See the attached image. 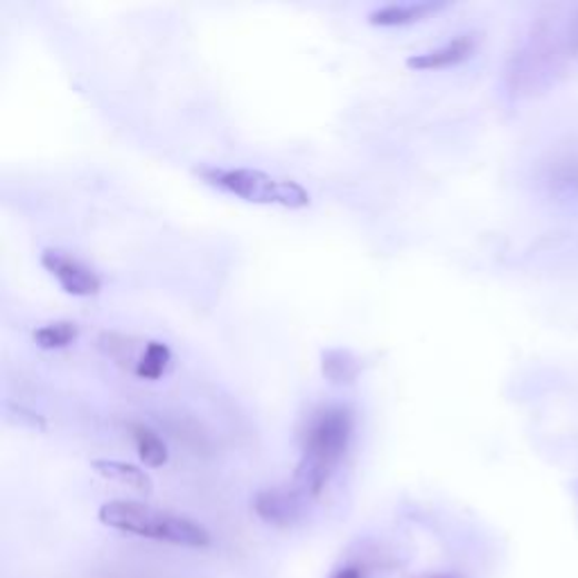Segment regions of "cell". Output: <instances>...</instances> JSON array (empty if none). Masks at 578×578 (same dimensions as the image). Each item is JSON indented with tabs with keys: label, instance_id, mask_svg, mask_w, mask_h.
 Instances as JSON below:
<instances>
[{
	"label": "cell",
	"instance_id": "1",
	"mask_svg": "<svg viewBox=\"0 0 578 578\" xmlns=\"http://www.w3.org/2000/svg\"><path fill=\"white\" fill-rule=\"evenodd\" d=\"M355 434V413L343 405L319 407L301 431V461L295 472V488L308 499L321 495L346 457Z\"/></svg>",
	"mask_w": 578,
	"mask_h": 578
},
{
	"label": "cell",
	"instance_id": "2",
	"mask_svg": "<svg viewBox=\"0 0 578 578\" xmlns=\"http://www.w3.org/2000/svg\"><path fill=\"white\" fill-rule=\"evenodd\" d=\"M98 518L104 527L138 538H150V540L170 542L177 547H192V549H201L210 545V534L203 525L172 511L155 509V506L142 501H131V499L107 501L100 506Z\"/></svg>",
	"mask_w": 578,
	"mask_h": 578
},
{
	"label": "cell",
	"instance_id": "3",
	"mask_svg": "<svg viewBox=\"0 0 578 578\" xmlns=\"http://www.w3.org/2000/svg\"><path fill=\"white\" fill-rule=\"evenodd\" d=\"M201 179L217 190H225L233 197H240L251 203L282 206V208H306L310 206V192L292 181L267 175L253 168H201Z\"/></svg>",
	"mask_w": 578,
	"mask_h": 578
},
{
	"label": "cell",
	"instance_id": "4",
	"mask_svg": "<svg viewBox=\"0 0 578 578\" xmlns=\"http://www.w3.org/2000/svg\"><path fill=\"white\" fill-rule=\"evenodd\" d=\"M41 265L43 269L59 282L66 295L78 297V299H89L102 292V278L100 273L82 262L80 258L70 256L68 251L61 249H46L41 253Z\"/></svg>",
	"mask_w": 578,
	"mask_h": 578
},
{
	"label": "cell",
	"instance_id": "5",
	"mask_svg": "<svg viewBox=\"0 0 578 578\" xmlns=\"http://www.w3.org/2000/svg\"><path fill=\"white\" fill-rule=\"evenodd\" d=\"M303 495L297 488H265L253 497V511L267 525H292L303 509Z\"/></svg>",
	"mask_w": 578,
	"mask_h": 578
},
{
	"label": "cell",
	"instance_id": "6",
	"mask_svg": "<svg viewBox=\"0 0 578 578\" xmlns=\"http://www.w3.org/2000/svg\"><path fill=\"white\" fill-rule=\"evenodd\" d=\"M545 188L560 206H578V155L565 152L545 170Z\"/></svg>",
	"mask_w": 578,
	"mask_h": 578
},
{
	"label": "cell",
	"instance_id": "7",
	"mask_svg": "<svg viewBox=\"0 0 578 578\" xmlns=\"http://www.w3.org/2000/svg\"><path fill=\"white\" fill-rule=\"evenodd\" d=\"M475 48H477L475 34H459L439 48L420 52V54H411L407 59V68H411V70L450 68V66H457V63H464L466 59H470Z\"/></svg>",
	"mask_w": 578,
	"mask_h": 578
},
{
	"label": "cell",
	"instance_id": "8",
	"mask_svg": "<svg viewBox=\"0 0 578 578\" xmlns=\"http://www.w3.org/2000/svg\"><path fill=\"white\" fill-rule=\"evenodd\" d=\"M444 8H448V3H434V0H418V3H393V6L373 10L369 14V23L380 26V28L409 26V23L427 19L429 14H437Z\"/></svg>",
	"mask_w": 578,
	"mask_h": 578
},
{
	"label": "cell",
	"instance_id": "9",
	"mask_svg": "<svg viewBox=\"0 0 578 578\" xmlns=\"http://www.w3.org/2000/svg\"><path fill=\"white\" fill-rule=\"evenodd\" d=\"M129 431H131V439L136 444L138 457L144 466L161 468V466L168 464V459H170L168 444L159 437V434L152 427H148L144 422H131Z\"/></svg>",
	"mask_w": 578,
	"mask_h": 578
},
{
	"label": "cell",
	"instance_id": "10",
	"mask_svg": "<svg viewBox=\"0 0 578 578\" xmlns=\"http://www.w3.org/2000/svg\"><path fill=\"white\" fill-rule=\"evenodd\" d=\"M321 371L332 385H352L361 373V361L343 348H330L321 355Z\"/></svg>",
	"mask_w": 578,
	"mask_h": 578
},
{
	"label": "cell",
	"instance_id": "11",
	"mask_svg": "<svg viewBox=\"0 0 578 578\" xmlns=\"http://www.w3.org/2000/svg\"><path fill=\"white\" fill-rule=\"evenodd\" d=\"M172 365V350L163 341H148L140 350V359L136 365L133 376L140 380H161Z\"/></svg>",
	"mask_w": 578,
	"mask_h": 578
},
{
	"label": "cell",
	"instance_id": "12",
	"mask_svg": "<svg viewBox=\"0 0 578 578\" xmlns=\"http://www.w3.org/2000/svg\"><path fill=\"white\" fill-rule=\"evenodd\" d=\"M93 470L107 479L120 481L129 488H136L140 492H150L152 490V479L144 475L140 468L124 464V461H113V459H98L93 461Z\"/></svg>",
	"mask_w": 578,
	"mask_h": 578
},
{
	"label": "cell",
	"instance_id": "13",
	"mask_svg": "<svg viewBox=\"0 0 578 578\" xmlns=\"http://www.w3.org/2000/svg\"><path fill=\"white\" fill-rule=\"evenodd\" d=\"M78 337H80V326L76 321H63V319L46 323L34 332V341L43 350L68 348L78 341Z\"/></svg>",
	"mask_w": 578,
	"mask_h": 578
},
{
	"label": "cell",
	"instance_id": "14",
	"mask_svg": "<svg viewBox=\"0 0 578 578\" xmlns=\"http://www.w3.org/2000/svg\"><path fill=\"white\" fill-rule=\"evenodd\" d=\"M567 48L571 54L578 57V10L574 12L569 26H567Z\"/></svg>",
	"mask_w": 578,
	"mask_h": 578
},
{
	"label": "cell",
	"instance_id": "15",
	"mask_svg": "<svg viewBox=\"0 0 578 578\" xmlns=\"http://www.w3.org/2000/svg\"><path fill=\"white\" fill-rule=\"evenodd\" d=\"M330 578H361V571L357 567H341Z\"/></svg>",
	"mask_w": 578,
	"mask_h": 578
},
{
	"label": "cell",
	"instance_id": "16",
	"mask_svg": "<svg viewBox=\"0 0 578 578\" xmlns=\"http://www.w3.org/2000/svg\"><path fill=\"white\" fill-rule=\"evenodd\" d=\"M429 578H452V576H429Z\"/></svg>",
	"mask_w": 578,
	"mask_h": 578
}]
</instances>
